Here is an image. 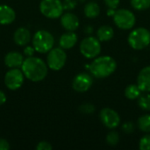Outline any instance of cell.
<instances>
[{"instance_id": "6da1fadb", "label": "cell", "mask_w": 150, "mask_h": 150, "mask_svg": "<svg viewBox=\"0 0 150 150\" xmlns=\"http://www.w3.org/2000/svg\"><path fill=\"white\" fill-rule=\"evenodd\" d=\"M21 69L25 76L32 82H40L47 75V64L39 57H27L24 60Z\"/></svg>"}, {"instance_id": "7a4b0ae2", "label": "cell", "mask_w": 150, "mask_h": 150, "mask_svg": "<svg viewBox=\"0 0 150 150\" xmlns=\"http://www.w3.org/2000/svg\"><path fill=\"white\" fill-rule=\"evenodd\" d=\"M117 69V62L114 58L109 55H102L94 58L90 64L91 74L98 79H103L112 75Z\"/></svg>"}, {"instance_id": "3957f363", "label": "cell", "mask_w": 150, "mask_h": 150, "mask_svg": "<svg viewBox=\"0 0 150 150\" xmlns=\"http://www.w3.org/2000/svg\"><path fill=\"white\" fill-rule=\"evenodd\" d=\"M129 46L134 50H142L150 45V31L145 27L132 30L127 37Z\"/></svg>"}, {"instance_id": "277c9868", "label": "cell", "mask_w": 150, "mask_h": 150, "mask_svg": "<svg viewBox=\"0 0 150 150\" xmlns=\"http://www.w3.org/2000/svg\"><path fill=\"white\" fill-rule=\"evenodd\" d=\"M54 36L46 30H40L35 33L33 38V45L35 51L39 53H48L54 47Z\"/></svg>"}, {"instance_id": "5b68a950", "label": "cell", "mask_w": 150, "mask_h": 150, "mask_svg": "<svg viewBox=\"0 0 150 150\" xmlns=\"http://www.w3.org/2000/svg\"><path fill=\"white\" fill-rule=\"evenodd\" d=\"M80 52L87 59H94L99 55L102 50L101 41L93 36H89L82 40L79 47Z\"/></svg>"}, {"instance_id": "8992f818", "label": "cell", "mask_w": 150, "mask_h": 150, "mask_svg": "<svg viewBox=\"0 0 150 150\" xmlns=\"http://www.w3.org/2000/svg\"><path fill=\"white\" fill-rule=\"evenodd\" d=\"M112 18L114 24L122 30H130L136 23V18L134 12L125 8L116 10Z\"/></svg>"}, {"instance_id": "52a82bcc", "label": "cell", "mask_w": 150, "mask_h": 150, "mask_svg": "<svg viewBox=\"0 0 150 150\" xmlns=\"http://www.w3.org/2000/svg\"><path fill=\"white\" fill-rule=\"evenodd\" d=\"M40 11L47 18H61L64 8L61 0H42L40 4Z\"/></svg>"}, {"instance_id": "ba28073f", "label": "cell", "mask_w": 150, "mask_h": 150, "mask_svg": "<svg viewBox=\"0 0 150 150\" xmlns=\"http://www.w3.org/2000/svg\"><path fill=\"white\" fill-rule=\"evenodd\" d=\"M67 61V54L63 48L55 47L52 48L47 54V67L52 70H60L62 69Z\"/></svg>"}, {"instance_id": "9c48e42d", "label": "cell", "mask_w": 150, "mask_h": 150, "mask_svg": "<svg viewBox=\"0 0 150 150\" xmlns=\"http://www.w3.org/2000/svg\"><path fill=\"white\" fill-rule=\"evenodd\" d=\"M99 118L102 124L108 129H115L120 124V117L119 113L110 107L103 108L100 111Z\"/></svg>"}, {"instance_id": "30bf717a", "label": "cell", "mask_w": 150, "mask_h": 150, "mask_svg": "<svg viewBox=\"0 0 150 150\" xmlns=\"http://www.w3.org/2000/svg\"><path fill=\"white\" fill-rule=\"evenodd\" d=\"M24 73L19 68L11 69L4 76V83L6 87L11 91H16L19 89L24 83Z\"/></svg>"}, {"instance_id": "8fae6325", "label": "cell", "mask_w": 150, "mask_h": 150, "mask_svg": "<svg viewBox=\"0 0 150 150\" xmlns=\"http://www.w3.org/2000/svg\"><path fill=\"white\" fill-rule=\"evenodd\" d=\"M93 84V77L86 73V72H82L76 75L72 82V87L74 91L76 92H86L89 91Z\"/></svg>"}, {"instance_id": "7c38bea8", "label": "cell", "mask_w": 150, "mask_h": 150, "mask_svg": "<svg viewBox=\"0 0 150 150\" xmlns=\"http://www.w3.org/2000/svg\"><path fill=\"white\" fill-rule=\"evenodd\" d=\"M61 24L65 30L74 32L79 26V18L72 12H66L61 16Z\"/></svg>"}, {"instance_id": "4fadbf2b", "label": "cell", "mask_w": 150, "mask_h": 150, "mask_svg": "<svg viewBox=\"0 0 150 150\" xmlns=\"http://www.w3.org/2000/svg\"><path fill=\"white\" fill-rule=\"evenodd\" d=\"M137 85L142 92H150V65L144 67L139 72Z\"/></svg>"}, {"instance_id": "5bb4252c", "label": "cell", "mask_w": 150, "mask_h": 150, "mask_svg": "<svg viewBox=\"0 0 150 150\" xmlns=\"http://www.w3.org/2000/svg\"><path fill=\"white\" fill-rule=\"evenodd\" d=\"M23 62H24L23 55L17 51L9 52L4 56V63L7 67L11 69L21 68Z\"/></svg>"}, {"instance_id": "9a60e30c", "label": "cell", "mask_w": 150, "mask_h": 150, "mask_svg": "<svg viewBox=\"0 0 150 150\" xmlns=\"http://www.w3.org/2000/svg\"><path fill=\"white\" fill-rule=\"evenodd\" d=\"M77 35L73 31H68L67 33H63L59 40V45L63 49H70L77 42Z\"/></svg>"}, {"instance_id": "2e32d148", "label": "cell", "mask_w": 150, "mask_h": 150, "mask_svg": "<svg viewBox=\"0 0 150 150\" xmlns=\"http://www.w3.org/2000/svg\"><path fill=\"white\" fill-rule=\"evenodd\" d=\"M16 18V13L14 10L5 4L0 5V25H10Z\"/></svg>"}, {"instance_id": "e0dca14e", "label": "cell", "mask_w": 150, "mask_h": 150, "mask_svg": "<svg viewBox=\"0 0 150 150\" xmlns=\"http://www.w3.org/2000/svg\"><path fill=\"white\" fill-rule=\"evenodd\" d=\"M31 40V33L25 27L18 28L13 34V40L18 46H25Z\"/></svg>"}, {"instance_id": "ac0fdd59", "label": "cell", "mask_w": 150, "mask_h": 150, "mask_svg": "<svg viewBox=\"0 0 150 150\" xmlns=\"http://www.w3.org/2000/svg\"><path fill=\"white\" fill-rule=\"evenodd\" d=\"M114 36V30L112 26L104 25L100 26L97 31V38L101 42H105L111 40Z\"/></svg>"}, {"instance_id": "d6986e66", "label": "cell", "mask_w": 150, "mask_h": 150, "mask_svg": "<svg viewBox=\"0 0 150 150\" xmlns=\"http://www.w3.org/2000/svg\"><path fill=\"white\" fill-rule=\"evenodd\" d=\"M83 12L86 18H95L98 17V15L100 14V6L96 2H93V1L88 2L84 5Z\"/></svg>"}, {"instance_id": "ffe728a7", "label": "cell", "mask_w": 150, "mask_h": 150, "mask_svg": "<svg viewBox=\"0 0 150 150\" xmlns=\"http://www.w3.org/2000/svg\"><path fill=\"white\" fill-rule=\"evenodd\" d=\"M142 90L136 84H129L125 89V96L127 99L135 100L142 95Z\"/></svg>"}, {"instance_id": "44dd1931", "label": "cell", "mask_w": 150, "mask_h": 150, "mask_svg": "<svg viewBox=\"0 0 150 150\" xmlns=\"http://www.w3.org/2000/svg\"><path fill=\"white\" fill-rule=\"evenodd\" d=\"M137 127L143 133L150 134V114L142 115L138 119Z\"/></svg>"}, {"instance_id": "7402d4cb", "label": "cell", "mask_w": 150, "mask_h": 150, "mask_svg": "<svg viewBox=\"0 0 150 150\" xmlns=\"http://www.w3.org/2000/svg\"><path fill=\"white\" fill-rule=\"evenodd\" d=\"M132 7L136 11H146L150 8V0H131Z\"/></svg>"}, {"instance_id": "603a6c76", "label": "cell", "mask_w": 150, "mask_h": 150, "mask_svg": "<svg viewBox=\"0 0 150 150\" xmlns=\"http://www.w3.org/2000/svg\"><path fill=\"white\" fill-rule=\"evenodd\" d=\"M138 105L143 111H150V94H143L138 98Z\"/></svg>"}, {"instance_id": "cb8c5ba5", "label": "cell", "mask_w": 150, "mask_h": 150, "mask_svg": "<svg viewBox=\"0 0 150 150\" xmlns=\"http://www.w3.org/2000/svg\"><path fill=\"white\" fill-rule=\"evenodd\" d=\"M106 143L110 146H116L120 142V134L116 131H111L107 134L105 138Z\"/></svg>"}, {"instance_id": "d4e9b609", "label": "cell", "mask_w": 150, "mask_h": 150, "mask_svg": "<svg viewBox=\"0 0 150 150\" xmlns=\"http://www.w3.org/2000/svg\"><path fill=\"white\" fill-rule=\"evenodd\" d=\"M139 149L141 150H150V134L141 138L139 142Z\"/></svg>"}, {"instance_id": "484cf974", "label": "cell", "mask_w": 150, "mask_h": 150, "mask_svg": "<svg viewBox=\"0 0 150 150\" xmlns=\"http://www.w3.org/2000/svg\"><path fill=\"white\" fill-rule=\"evenodd\" d=\"M95 106L90 103H85L79 106V111L83 114H92L95 112Z\"/></svg>"}, {"instance_id": "4316f807", "label": "cell", "mask_w": 150, "mask_h": 150, "mask_svg": "<svg viewBox=\"0 0 150 150\" xmlns=\"http://www.w3.org/2000/svg\"><path fill=\"white\" fill-rule=\"evenodd\" d=\"M135 129V125L133 121H127L122 125V130L126 134H132Z\"/></svg>"}, {"instance_id": "83f0119b", "label": "cell", "mask_w": 150, "mask_h": 150, "mask_svg": "<svg viewBox=\"0 0 150 150\" xmlns=\"http://www.w3.org/2000/svg\"><path fill=\"white\" fill-rule=\"evenodd\" d=\"M76 0H64L62 4H63V8L64 10H73L76 6Z\"/></svg>"}, {"instance_id": "f1b7e54d", "label": "cell", "mask_w": 150, "mask_h": 150, "mask_svg": "<svg viewBox=\"0 0 150 150\" xmlns=\"http://www.w3.org/2000/svg\"><path fill=\"white\" fill-rule=\"evenodd\" d=\"M104 2H105V4L108 8L116 10L119 7V5H120V0H104Z\"/></svg>"}, {"instance_id": "f546056e", "label": "cell", "mask_w": 150, "mask_h": 150, "mask_svg": "<svg viewBox=\"0 0 150 150\" xmlns=\"http://www.w3.org/2000/svg\"><path fill=\"white\" fill-rule=\"evenodd\" d=\"M52 149H53L52 145L48 142H45V141L39 142L36 147L37 150H51Z\"/></svg>"}, {"instance_id": "4dcf8cb0", "label": "cell", "mask_w": 150, "mask_h": 150, "mask_svg": "<svg viewBox=\"0 0 150 150\" xmlns=\"http://www.w3.org/2000/svg\"><path fill=\"white\" fill-rule=\"evenodd\" d=\"M34 51H35V49H34L33 47H29V46H27V47L25 48V50H24V54H25V55H26L27 57H31V56H33Z\"/></svg>"}, {"instance_id": "1f68e13d", "label": "cell", "mask_w": 150, "mask_h": 150, "mask_svg": "<svg viewBox=\"0 0 150 150\" xmlns=\"http://www.w3.org/2000/svg\"><path fill=\"white\" fill-rule=\"evenodd\" d=\"M10 149V144L4 139H0V150Z\"/></svg>"}, {"instance_id": "d6a6232c", "label": "cell", "mask_w": 150, "mask_h": 150, "mask_svg": "<svg viewBox=\"0 0 150 150\" xmlns=\"http://www.w3.org/2000/svg\"><path fill=\"white\" fill-rule=\"evenodd\" d=\"M6 99H7V98H6L5 93L3 91H0V105H4L6 102Z\"/></svg>"}, {"instance_id": "836d02e7", "label": "cell", "mask_w": 150, "mask_h": 150, "mask_svg": "<svg viewBox=\"0 0 150 150\" xmlns=\"http://www.w3.org/2000/svg\"><path fill=\"white\" fill-rule=\"evenodd\" d=\"M115 11H115L114 9H111V8H108L107 11H106V14H107L108 16H110V17H113V15H114Z\"/></svg>"}, {"instance_id": "e575fe53", "label": "cell", "mask_w": 150, "mask_h": 150, "mask_svg": "<svg viewBox=\"0 0 150 150\" xmlns=\"http://www.w3.org/2000/svg\"><path fill=\"white\" fill-rule=\"evenodd\" d=\"M92 27L91 26H87L86 28H85V33H92Z\"/></svg>"}]
</instances>
